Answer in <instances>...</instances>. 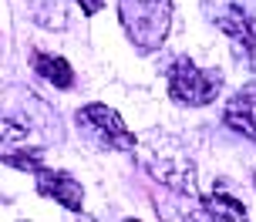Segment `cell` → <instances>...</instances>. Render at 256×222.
Listing matches in <instances>:
<instances>
[{
  "mask_svg": "<svg viewBox=\"0 0 256 222\" xmlns=\"http://www.w3.org/2000/svg\"><path fill=\"white\" fill-rule=\"evenodd\" d=\"M118 20L138 51H158L172 30V0H118Z\"/></svg>",
  "mask_w": 256,
  "mask_h": 222,
  "instance_id": "cell-1",
  "label": "cell"
},
{
  "mask_svg": "<svg viewBox=\"0 0 256 222\" xmlns=\"http://www.w3.org/2000/svg\"><path fill=\"white\" fill-rule=\"evenodd\" d=\"M78 131L88 138L91 145H98L102 152H132L135 148V135L128 128L122 115L112 111L108 105H84L74 115Z\"/></svg>",
  "mask_w": 256,
  "mask_h": 222,
  "instance_id": "cell-2",
  "label": "cell"
},
{
  "mask_svg": "<svg viewBox=\"0 0 256 222\" xmlns=\"http://www.w3.org/2000/svg\"><path fill=\"white\" fill-rule=\"evenodd\" d=\"M216 91H219L216 81L206 78L189 57H176L168 64V94H172V101H179L186 108H199V105H209L216 98Z\"/></svg>",
  "mask_w": 256,
  "mask_h": 222,
  "instance_id": "cell-3",
  "label": "cell"
},
{
  "mask_svg": "<svg viewBox=\"0 0 256 222\" xmlns=\"http://www.w3.org/2000/svg\"><path fill=\"white\" fill-rule=\"evenodd\" d=\"M38 192L44 199L58 202V206H64V209H71V212H78L81 202H84V189H81V182H74V179L64 175V172L40 169L38 172Z\"/></svg>",
  "mask_w": 256,
  "mask_h": 222,
  "instance_id": "cell-4",
  "label": "cell"
},
{
  "mask_svg": "<svg viewBox=\"0 0 256 222\" xmlns=\"http://www.w3.org/2000/svg\"><path fill=\"white\" fill-rule=\"evenodd\" d=\"M222 121L232 131H240L243 138L256 142V88H243L232 94L226 111H222Z\"/></svg>",
  "mask_w": 256,
  "mask_h": 222,
  "instance_id": "cell-5",
  "label": "cell"
},
{
  "mask_svg": "<svg viewBox=\"0 0 256 222\" xmlns=\"http://www.w3.org/2000/svg\"><path fill=\"white\" fill-rule=\"evenodd\" d=\"M219 30L246 54H256V17H250L240 7H226V10L216 17Z\"/></svg>",
  "mask_w": 256,
  "mask_h": 222,
  "instance_id": "cell-6",
  "label": "cell"
},
{
  "mask_svg": "<svg viewBox=\"0 0 256 222\" xmlns=\"http://www.w3.org/2000/svg\"><path fill=\"white\" fill-rule=\"evenodd\" d=\"M152 172H155V179H158V182L172 185V189H179V192H192V189H196L192 165H189V162H182L179 155H172V152L162 155V158H155Z\"/></svg>",
  "mask_w": 256,
  "mask_h": 222,
  "instance_id": "cell-7",
  "label": "cell"
},
{
  "mask_svg": "<svg viewBox=\"0 0 256 222\" xmlns=\"http://www.w3.org/2000/svg\"><path fill=\"white\" fill-rule=\"evenodd\" d=\"M34 71H38L44 81H51L58 91H68L74 84V71L64 57H54V54H34Z\"/></svg>",
  "mask_w": 256,
  "mask_h": 222,
  "instance_id": "cell-8",
  "label": "cell"
},
{
  "mask_svg": "<svg viewBox=\"0 0 256 222\" xmlns=\"http://www.w3.org/2000/svg\"><path fill=\"white\" fill-rule=\"evenodd\" d=\"M199 206H202L206 216H212V219H246V209L243 202H236L232 196H202L199 199Z\"/></svg>",
  "mask_w": 256,
  "mask_h": 222,
  "instance_id": "cell-9",
  "label": "cell"
},
{
  "mask_svg": "<svg viewBox=\"0 0 256 222\" xmlns=\"http://www.w3.org/2000/svg\"><path fill=\"white\" fill-rule=\"evenodd\" d=\"M0 162H7L14 169H24V172H40L44 169V155L38 148H14V152H4L0 148Z\"/></svg>",
  "mask_w": 256,
  "mask_h": 222,
  "instance_id": "cell-10",
  "label": "cell"
},
{
  "mask_svg": "<svg viewBox=\"0 0 256 222\" xmlns=\"http://www.w3.org/2000/svg\"><path fill=\"white\" fill-rule=\"evenodd\" d=\"M20 138H27V125H20V121H14L0 111V142H20Z\"/></svg>",
  "mask_w": 256,
  "mask_h": 222,
  "instance_id": "cell-11",
  "label": "cell"
},
{
  "mask_svg": "<svg viewBox=\"0 0 256 222\" xmlns=\"http://www.w3.org/2000/svg\"><path fill=\"white\" fill-rule=\"evenodd\" d=\"M78 7L88 13V17H94V13H98V10L104 7V0H78Z\"/></svg>",
  "mask_w": 256,
  "mask_h": 222,
  "instance_id": "cell-12",
  "label": "cell"
}]
</instances>
